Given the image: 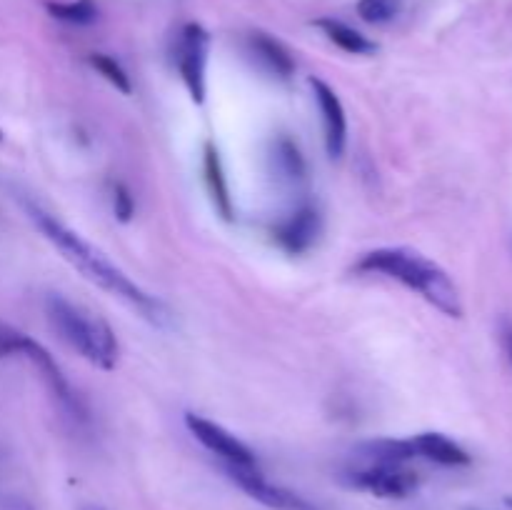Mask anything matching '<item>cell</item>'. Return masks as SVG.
Segmentation results:
<instances>
[{"label": "cell", "instance_id": "cell-23", "mask_svg": "<svg viewBox=\"0 0 512 510\" xmlns=\"http://www.w3.org/2000/svg\"><path fill=\"white\" fill-rule=\"evenodd\" d=\"M505 505H508V508L512 510V495H508V498H505Z\"/></svg>", "mask_w": 512, "mask_h": 510}, {"label": "cell", "instance_id": "cell-13", "mask_svg": "<svg viewBox=\"0 0 512 510\" xmlns=\"http://www.w3.org/2000/svg\"><path fill=\"white\" fill-rule=\"evenodd\" d=\"M410 443L415 448V458H425L445 468H460L470 463L468 450L443 433H418L410 438Z\"/></svg>", "mask_w": 512, "mask_h": 510}, {"label": "cell", "instance_id": "cell-9", "mask_svg": "<svg viewBox=\"0 0 512 510\" xmlns=\"http://www.w3.org/2000/svg\"><path fill=\"white\" fill-rule=\"evenodd\" d=\"M323 233V215L313 203H300L293 213L273 225V240L283 253L303 255L318 243Z\"/></svg>", "mask_w": 512, "mask_h": 510}, {"label": "cell", "instance_id": "cell-5", "mask_svg": "<svg viewBox=\"0 0 512 510\" xmlns=\"http://www.w3.org/2000/svg\"><path fill=\"white\" fill-rule=\"evenodd\" d=\"M343 480L350 488L388 500L408 498L420 485V475L405 468V463H365L363 468L348 470Z\"/></svg>", "mask_w": 512, "mask_h": 510}, {"label": "cell", "instance_id": "cell-24", "mask_svg": "<svg viewBox=\"0 0 512 510\" xmlns=\"http://www.w3.org/2000/svg\"><path fill=\"white\" fill-rule=\"evenodd\" d=\"M0 143H3V130H0Z\"/></svg>", "mask_w": 512, "mask_h": 510}, {"label": "cell", "instance_id": "cell-8", "mask_svg": "<svg viewBox=\"0 0 512 510\" xmlns=\"http://www.w3.org/2000/svg\"><path fill=\"white\" fill-rule=\"evenodd\" d=\"M223 470L228 473V478L243 490L245 495H250L253 500L263 503L270 510H315L313 503L298 495L295 490L285 488V485L270 483L260 468H238V465H223Z\"/></svg>", "mask_w": 512, "mask_h": 510}, {"label": "cell", "instance_id": "cell-14", "mask_svg": "<svg viewBox=\"0 0 512 510\" xmlns=\"http://www.w3.org/2000/svg\"><path fill=\"white\" fill-rule=\"evenodd\" d=\"M203 170H205V185H208V193H210V200H213L215 210L220 213V218L233 220V198H230L223 160H220V153L218 148H215V143H205Z\"/></svg>", "mask_w": 512, "mask_h": 510}, {"label": "cell", "instance_id": "cell-17", "mask_svg": "<svg viewBox=\"0 0 512 510\" xmlns=\"http://www.w3.org/2000/svg\"><path fill=\"white\" fill-rule=\"evenodd\" d=\"M48 13L55 20L70 25H90L98 18V5L93 0H70V3H45Z\"/></svg>", "mask_w": 512, "mask_h": 510}, {"label": "cell", "instance_id": "cell-4", "mask_svg": "<svg viewBox=\"0 0 512 510\" xmlns=\"http://www.w3.org/2000/svg\"><path fill=\"white\" fill-rule=\"evenodd\" d=\"M13 355H18V358L28 360V363L33 365L35 373L40 375V380L45 383L48 393L53 395V400L58 403V408L63 410V415L70 423L80 425L88 420L83 400H80L78 395H75V390L70 388L68 378L63 375L60 365L55 363L53 355H50L38 340L30 338V335L20 333L13 325L0 323V358H13Z\"/></svg>", "mask_w": 512, "mask_h": 510}, {"label": "cell", "instance_id": "cell-10", "mask_svg": "<svg viewBox=\"0 0 512 510\" xmlns=\"http://www.w3.org/2000/svg\"><path fill=\"white\" fill-rule=\"evenodd\" d=\"M310 88H313L315 103L323 115L325 150H328L330 158H340L345 153V145H348V118H345L343 100L320 78H310Z\"/></svg>", "mask_w": 512, "mask_h": 510}, {"label": "cell", "instance_id": "cell-21", "mask_svg": "<svg viewBox=\"0 0 512 510\" xmlns=\"http://www.w3.org/2000/svg\"><path fill=\"white\" fill-rule=\"evenodd\" d=\"M500 343H503V350L508 353V360L512 365V318L500 320Z\"/></svg>", "mask_w": 512, "mask_h": 510}, {"label": "cell", "instance_id": "cell-15", "mask_svg": "<svg viewBox=\"0 0 512 510\" xmlns=\"http://www.w3.org/2000/svg\"><path fill=\"white\" fill-rule=\"evenodd\" d=\"M315 25H318V28L328 35L330 43H335L340 50H345V53H350V55H373L375 50H378V45H375L373 40L365 38L360 30L340 23V20L323 18V20H318Z\"/></svg>", "mask_w": 512, "mask_h": 510}, {"label": "cell", "instance_id": "cell-20", "mask_svg": "<svg viewBox=\"0 0 512 510\" xmlns=\"http://www.w3.org/2000/svg\"><path fill=\"white\" fill-rule=\"evenodd\" d=\"M395 0H360L358 3V15L365 23H388L395 18Z\"/></svg>", "mask_w": 512, "mask_h": 510}, {"label": "cell", "instance_id": "cell-12", "mask_svg": "<svg viewBox=\"0 0 512 510\" xmlns=\"http://www.w3.org/2000/svg\"><path fill=\"white\" fill-rule=\"evenodd\" d=\"M270 168H273L278 183L290 185V188L303 183L305 175H308L303 153L288 133H278L270 143Z\"/></svg>", "mask_w": 512, "mask_h": 510}, {"label": "cell", "instance_id": "cell-22", "mask_svg": "<svg viewBox=\"0 0 512 510\" xmlns=\"http://www.w3.org/2000/svg\"><path fill=\"white\" fill-rule=\"evenodd\" d=\"M83 510H105V508H100V505H85Z\"/></svg>", "mask_w": 512, "mask_h": 510}, {"label": "cell", "instance_id": "cell-19", "mask_svg": "<svg viewBox=\"0 0 512 510\" xmlns=\"http://www.w3.org/2000/svg\"><path fill=\"white\" fill-rule=\"evenodd\" d=\"M110 203H113V215L120 220V223H130L135 215V198L130 193V188L120 180H115L110 185Z\"/></svg>", "mask_w": 512, "mask_h": 510}, {"label": "cell", "instance_id": "cell-7", "mask_svg": "<svg viewBox=\"0 0 512 510\" xmlns=\"http://www.w3.org/2000/svg\"><path fill=\"white\" fill-rule=\"evenodd\" d=\"M185 425H188L190 433L195 435V440H198L205 450H210V453L218 455V458L223 460V465L258 468V458H255L253 450H250L243 440L235 438L230 430H225L223 425L213 423V420L195 413H185Z\"/></svg>", "mask_w": 512, "mask_h": 510}, {"label": "cell", "instance_id": "cell-16", "mask_svg": "<svg viewBox=\"0 0 512 510\" xmlns=\"http://www.w3.org/2000/svg\"><path fill=\"white\" fill-rule=\"evenodd\" d=\"M358 453L365 463H408V460L415 458V448L413 443H410V438L370 440V443L360 445Z\"/></svg>", "mask_w": 512, "mask_h": 510}, {"label": "cell", "instance_id": "cell-1", "mask_svg": "<svg viewBox=\"0 0 512 510\" xmlns=\"http://www.w3.org/2000/svg\"><path fill=\"white\" fill-rule=\"evenodd\" d=\"M30 220L35 223V228L43 233V238L48 243L55 245L60 255L78 270L83 278H88L90 283L103 288L105 293H110L113 298L123 300L128 308H133L140 318H145L148 323L165 328L170 323V310L165 308V303L155 295L145 293L140 285H135L123 270L115 263H110L108 255L100 253L95 245H90L88 240L80 233H75L73 228H68L65 223H60L53 213L43 210L35 203H25Z\"/></svg>", "mask_w": 512, "mask_h": 510}, {"label": "cell", "instance_id": "cell-11", "mask_svg": "<svg viewBox=\"0 0 512 510\" xmlns=\"http://www.w3.org/2000/svg\"><path fill=\"white\" fill-rule=\"evenodd\" d=\"M248 50L253 55L255 63L260 65V70L270 75V78L278 80H290L295 73V58L288 50V45L280 43L278 38L268 33H255L248 35Z\"/></svg>", "mask_w": 512, "mask_h": 510}, {"label": "cell", "instance_id": "cell-18", "mask_svg": "<svg viewBox=\"0 0 512 510\" xmlns=\"http://www.w3.org/2000/svg\"><path fill=\"white\" fill-rule=\"evenodd\" d=\"M88 63L93 65V68L98 70V73L103 75V78L108 80L115 90H120L123 95H128L130 90H133V85H130V75L125 73L123 65H120L115 58H110V55H105V53H93L88 58Z\"/></svg>", "mask_w": 512, "mask_h": 510}, {"label": "cell", "instance_id": "cell-6", "mask_svg": "<svg viewBox=\"0 0 512 510\" xmlns=\"http://www.w3.org/2000/svg\"><path fill=\"white\" fill-rule=\"evenodd\" d=\"M208 50L210 35L203 25L188 23L180 30L175 63H178L180 78H183L195 105H203L205 93H208Z\"/></svg>", "mask_w": 512, "mask_h": 510}, {"label": "cell", "instance_id": "cell-2", "mask_svg": "<svg viewBox=\"0 0 512 510\" xmlns=\"http://www.w3.org/2000/svg\"><path fill=\"white\" fill-rule=\"evenodd\" d=\"M358 275H383L418 293L448 318H463V298L448 270L415 248H375L353 265Z\"/></svg>", "mask_w": 512, "mask_h": 510}, {"label": "cell", "instance_id": "cell-3", "mask_svg": "<svg viewBox=\"0 0 512 510\" xmlns=\"http://www.w3.org/2000/svg\"><path fill=\"white\" fill-rule=\"evenodd\" d=\"M45 318L65 345L83 355L100 370H113L118 363V338L108 320L90 313L83 305L53 293L45 298Z\"/></svg>", "mask_w": 512, "mask_h": 510}]
</instances>
